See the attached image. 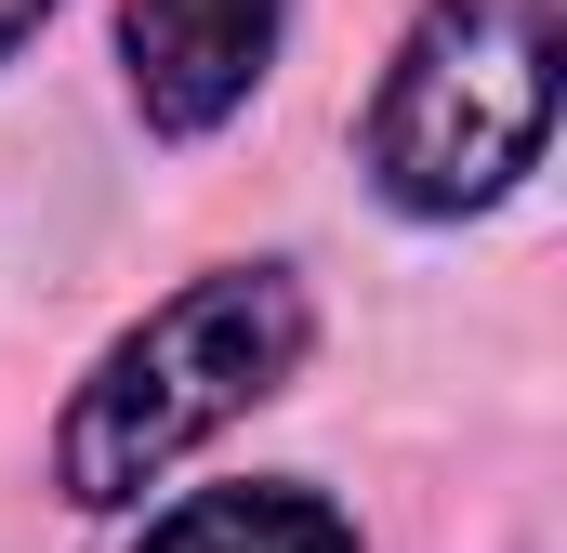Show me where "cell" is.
Segmentation results:
<instances>
[{
	"instance_id": "1",
	"label": "cell",
	"mask_w": 567,
	"mask_h": 553,
	"mask_svg": "<svg viewBox=\"0 0 567 553\" xmlns=\"http://www.w3.org/2000/svg\"><path fill=\"white\" fill-rule=\"evenodd\" d=\"M303 276L290 264H212L185 276L145 330H120L106 356H93V383L66 396L53 421V488L80 501V514H120L145 501L198 435H225L238 409H265L290 369H303Z\"/></svg>"
},
{
	"instance_id": "2",
	"label": "cell",
	"mask_w": 567,
	"mask_h": 553,
	"mask_svg": "<svg viewBox=\"0 0 567 553\" xmlns=\"http://www.w3.org/2000/svg\"><path fill=\"white\" fill-rule=\"evenodd\" d=\"M555 53H567L555 0H423L357 133L370 185L423 225L515 198V171H542L555 145Z\"/></svg>"
},
{
	"instance_id": "3",
	"label": "cell",
	"mask_w": 567,
	"mask_h": 553,
	"mask_svg": "<svg viewBox=\"0 0 567 553\" xmlns=\"http://www.w3.org/2000/svg\"><path fill=\"white\" fill-rule=\"evenodd\" d=\"M278 27H290V0H120V53H133L145 133H172V145L225 133L265 93Z\"/></svg>"
},
{
	"instance_id": "4",
	"label": "cell",
	"mask_w": 567,
	"mask_h": 553,
	"mask_svg": "<svg viewBox=\"0 0 567 553\" xmlns=\"http://www.w3.org/2000/svg\"><path fill=\"white\" fill-rule=\"evenodd\" d=\"M145 553H357V528L317 488H198L145 528Z\"/></svg>"
},
{
	"instance_id": "5",
	"label": "cell",
	"mask_w": 567,
	"mask_h": 553,
	"mask_svg": "<svg viewBox=\"0 0 567 553\" xmlns=\"http://www.w3.org/2000/svg\"><path fill=\"white\" fill-rule=\"evenodd\" d=\"M40 13H53V0H0V66H13V40H27Z\"/></svg>"
}]
</instances>
